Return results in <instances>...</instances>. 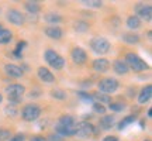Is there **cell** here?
Wrapping results in <instances>:
<instances>
[{
  "label": "cell",
  "mask_w": 152,
  "mask_h": 141,
  "mask_svg": "<svg viewBox=\"0 0 152 141\" xmlns=\"http://www.w3.org/2000/svg\"><path fill=\"white\" fill-rule=\"evenodd\" d=\"M64 65H65V59H64L61 55H58V57H56V59L51 64V66H52L54 69H62V68H64Z\"/></svg>",
  "instance_id": "obj_27"
},
{
  "label": "cell",
  "mask_w": 152,
  "mask_h": 141,
  "mask_svg": "<svg viewBox=\"0 0 152 141\" xmlns=\"http://www.w3.org/2000/svg\"><path fill=\"white\" fill-rule=\"evenodd\" d=\"M93 109H94V112H97V113H102V114L106 113V107L100 103H94L93 104Z\"/></svg>",
  "instance_id": "obj_33"
},
{
  "label": "cell",
  "mask_w": 152,
  "mask_h": 141,
  "mask_svg": "<svg viewBox=\"0 0 152 141\" xmlns=\"http://www.w3.org/2000/svg\"><path fill=\"white\" fill-rule=\"evenodd\" d=\"M125 64L127 66L130 68V69L135 70V72H144V70L148 69V65L145 61H142L138 55L132 54V52H128V54L125 55Z\"/></svg>",
  "instance_id": "obj_1"
},
{
  "label": "cell",
  "mask_w": 152,
  "mask_h": 141,
  "mask_svg": "<svg viewBox=\"0 0 152 141\" xmlns=\"http://www.w3.org/2000/svg\"><path fill=\"white\" fill-rule=\"evenodd\" d=\"M26 10L31 14H38L41 11V4L38 1H27L26 3Z\"/></svg>",
  "instance_id": "obj_19"
},
{
  "label": "cell",
  "mask_w": 152,
  "mask_h": 141,
  "mask_svg": "<svg viewBox=\"0 0 152 141\" xmlns=\"http://www.w3.org/2000/svg\"><path fill=\"white\" fill-rule=\"evenodd\" d=\"M45 21L49 23V24H58V23L62 21V17L59 14H56V13H47L45 14Z\"/></svg>",
  "instance_id": "obj_20"
},
{
  "label": "cell",
  "mask_w": 152,
  "mask_h": 141,
  "mask_svg": "<svg viewBox=\"0 0 152 141\" xmlns=\"http://www.w3.org/2000/svg\"><path fill=\"white\" fill-rule=\"evenodd\" d=\"M10 131L9 130H4V129H1L0 130V141H6V140H10Z\"/></svg>",
  "instance_id": "obj_32"
},
{
  "label": "cell",
  "mask_w": 152,
  "mask_h": 141,
  "mask_svg": "<svg viewBox=\"0 0 152 141\" xmlns=\"http://www.w3.org/2000/svg\"><path fill=\"white\" fill-rule=\"evenodd\" d=\"M73 28H75L76 31H87L89 30V24L85 21H76L75 24H73Z\"/></svg>",
  "instance_id": "obj_29"
},
{
  "label": "cell",
  "mask_w": 152,
  "mask_h": 141,
  "mask_svg": "<svg viewBox=\"0 0 152 141\" xmlns=\"http://www.w3.org/2000/svg\"><path fill=\"white\" fill-rule=\"evenodd\" d=\"M77 96L82 99H85V100H87V102H92V95H89V93H85V92H77Z\"/></svg>",
  "instance_id": "obj_34"
},
{
  "label": "cell",
  "mask_w": 152,
  "mask_h": 141,
  "mask_svg": "<svg viewBox=\"0 0 152 141\" xmlns=\"http://www.w3.org/2000/svg\"><path fill=\"white\" fill-rule=\"evenodd\" d=\"M51 96L55 99H59V100H64L66 98V93L62 89H54V90H51Z\"/></svg>",
  "instance_id": "obj_28"
},
{
  "label": "cell",
  "mask_w": 152,
  "mask_h": 141,
  "mask_svg": "<svg viewBox=\"0 0 152 141\" xmlns=\"http://www.w3.org/2000/svg\"><path fill=\"white\" fill-rule=\"evenodd\" d=\"M9 141H24V136H23V134H17V136H14V137H10Z\"/></svg>",
  "instance_id": "obj_37"
},
{
  "label": "cell",
  "mask_w": 152,
  "mask_h": 141,
  "mask_svg": "<svg viewBox=\"0 0 152 141\" xmlns=\"http://www.w3.org/2000/svg\"><path fill=\"white\" fill-rule=\"evenodd\" d=\"M71 58H72V61H73L75 64L80 65V64H85V62H86L87 54H86V51H85V49H82L80 47H76V48L72 49Z\"/></svg>",
  "instance_id": "obj_8"
},
{
  "label": "cell",
  "mask_w": 152,
  "mask_h": 141,
  "mask_svg": "<svg viewBox=\"0 0 152 141\" xmlns=\"http://www.w3.org/2000/svg\"><path fill=\"white\" fill-rule=\"evenodd\" d=\"M147 141H149V140H147Z\"/></svg>",
  "instance_id": "obj_44"
},
{
  "label": "cell",
  "mask_w": 152,
  "mask_h": 141,
  "mask_svg": "<svg viewBox=\"0 0 152 141\" xmlns=\"http://www.w3.org/2000/svg\"><path fill=\"white\" fill-rule=\"evenodd\" d=\"M59 124L61 126H75V119L72 116L65 114V116H62L59 119Z\"/></svg>",
  "instance_id": "obj_26"
},
{
  "label": "cell",
  "mask_w": 152,
  "mask_h": 141,
  "mask_svg": "<svg viewBox=\"0 0 152 141\" xmlns=\"http://www.w3.org/2000/svg\"><path fill=\"white\" fill-rule=\"evenodd\" d=\"M83 4L89 6V7H102V1H99V0H83Z\"/></svg>",
  "instance_id": "obj_31"
},
{
  "label": "cell",
  "mask_w": 152,
  "mask_h": 141,
  "mask_svg": "<svg viewBox=\"0 0 152 141\" xmlns=\"http://www.w3.org/2000/svg\"><path fill=\"white\" fill-rule=\"evenodd\" d=\"M93 69L97 72H106L110 69V62L104 58H99V59L93 61Z\"/></svg>",
  "instance_id": "obj_13"
},
{
  "label": "cell",
  "mask_w": 152,
  "mask_h": 141,
  "mask_svg": "<svg viewBox=\"0 0 152 141\" xmlns=\"http://www.w3.org/2000/svg\"><path fill=\"white\" fill-rule=\"evenodd\" d=\"M113 123H114V116H111V114H104L103 117L100 119V129L109 130V129H111Z\"/></svg>",
  "instance_id": "obj_17"
},
{
  "label": "cell",
  "mask_w": 152,
  "mask_h": 141,
  "mask_svg": "<svg viewBox=\"0 0 152 141\" xmlns=\"http://www.w3.org/2000/svg\"><path fill=\"white\" fill-rule=\"evenodd\" d=\"M4 70L7 75L13 76V78H20V76H23V72H24V70L21 69V66H17V65H14V64H7V65L4 66Z\"/></svg>",
  "instance_id": "obj_10"
},
{
  "label": "cell",
  "mask_w": 152,
  "mask_h": 141,
  "mask_svg": "<svg viewBox=\"0 0 152 141\" xmlns=\"http://www.w3.org/2000/svg\"><path fill=\"white\" fill-rule=\"evenodd\" d=\"M7 20H9L11 24H14V26H23V24H24V16H23V13L16 10V9L9 10V13H7Z\"/></svg>",
  "instance_id": "obj_9"
},
{
  "label": "cell",
  "mask_w": 152,
  "mask_h": 141,
  "mask_svg": "<svg viewBox=\"0 0 152 141\" xmlns=\"http://www.w3.org/2000/svg\"><path fill=\"white\" fill-rule=\"evenodd\" d=\"M113 69L117 72V73H120V75H125L128 70H130V68L127 66V64H125L123 59H115L113 62Z\"/></svg>",
  "instance_id": "obj_15"
},
{
  "label": "cell",
  "mask_w": 152,
  "mask_h": 141,
  "mask_svg": "<svg viewBox=\"0 0 152 141\" xmlns=\"http://www.w3.org/2000/svg\"><path fill=\"white\" fill-rule=\"evenodd\" d=\"M92 99L93 100H96V103H111V98H110L109 95H104V93H100V92H96L92 95Z\"/></svg>",
  "instance_id": "obj_18"
},
{
  "label": "cell",
  "mask_w": 152,
  "mask_h": 141,
  "mask_svg": "<svg viewBox=\"0 0 152 141\" xmlns=\"http://www.w3.org/2000/svg\"><path fill=\"white\" fill-rule=\"evenodd\" d=\"M30 141H47V140H45L44 137H41V136H34Z\"/></svg>",
  "instance_id": "obj_39"
},
{
  "label": "cell",
  "mask_w": 152,
  "mask_h": 141,
  "mask_svg": "<svg viewBox=\"0 0 152 141\" xmlns=\"http://www.w3.org/2000/svg\"><path fill=\"white\" fill-rule=\"evenodd\" d=\"M137 119V114H130V116H127L125 119H123L121 121H120L118 124V130H123L124 127H127L128 124H131V123H134Z\"/></svg>",
  "instance_id": "obj_24"
},
{
  "label": "cell",
  "mask_w": 152,
  "mask_h": 141,
  "mask_svg": "<svg viewBox=\"0 0 152 141\" xmlns=\"http://www.w3.org/2000/svg\"><path fill=\"white\" fill-rule=\"evenodd\" d=\"M110 43L103 37H94L90 41V48L93 52H96L97 55H104L110 51Z\"/></svg>",
  "instance_id": "obj_3"
},
{
  "label": "cell",
  "mask_w": 152,
  "mask_h": 141,
  "mask_svg": "<svg viewBox=\"0 0 152 141\" xmlns=\"http://www.w3.org/2000/svg\"><path fill=\"white\" fill-rule=\"evenodd\" d=\"M152 96V86L151 85H147V86L144 87L141 90V93H140V98H138V103L140 104H144L147 103L148 100L151 99Z\"/></svg>",
  "instance_id": "obj_14"
},
{
  "label": "cell",
  "mask_w": 152,
  "mask_h": 141,
  "mask_svg": "<svg viewBox=\"0 0 152 141\" xmlns=\"http://www.w3.org/2000/svg\"><path fill=\"white\" fill-rule=\"evenodd\" d=\"M1 102H3V96L0 95V103H1Z\"/></svg>",
  "instance_id": "obj_42"
},
{
  "label": "cell",
  "mask_w": 152,
  "mask_h": 141,
  "mask_svg": "<svg viewBox=\"0 0 152 141\" xmlns=\"http://www.w3.org/2000/svg\"><path fill=\"white\" fill-rule=\"evenodd\" d=\"M39 114H41V109L38 107L37 104H27L21 110V117L26 121H34V120H37L39 117Z\"/></svg>",
  "instance_id": "obj_5"
},
{
  "label": "cell",
  "mask_w": 152,
  "mask_h": 141,
  "mask_svg": "<svg viewBox=\"0 0 152 141\" xmlns=\"http://www.w3.org/2000/svg\"><path fill=\"white\" fill-rule=\"evenodd\" d=\"M56 57H58V54L55 52L54 49H47V51H45V55H44L45 61L48 62L49 65H51V64H52V62L56 59Z\"/></svg>",
  "instance_id": "obj_25"
},
{
  "label": "cell",
  "mask_w": 152,
  "mask_h": 141,
  "mask_svg": "<svg viewBox=\"0 0 152 141\" xmlns=\"http://www.w3.org/2000/svg\"><path fill=\"white\" fill-rule=\"evenodd\" d=\"M11 38H13V34H11L10 30H6V28H1V30H0V44L10 43Z\"/></svg>",
  "instance_id": "obj_22"
},
{
  "label": "cell",
  "mask_w": 152,
  "mask_h": 141,
  "mask_svg": "<svg viewBox=\"0 0 152 141\" xmlns=\"http://www.w3.org/2000/svg\"><path fill=\"white\" fill-rule=\"evenodd\" d=\"M135 11L138 13V18L141 20V18H144V20H147V21H149L152 18V7L149 4H137L135 6Z\"/></svg>",
  "instance_id": "obj_7"
},
{
  "label": "cell",
  "mask_w": 152,
  "mask_h": 141,
  "mask_svg": "<svg viewBox=\"0 0 152 141\" xmlns=\"http://www.w3.org/2000/svg\"><path fill=\"white\" fill-rule=\"evenodd\" d=\"M103 141H118V138L115 136H107V137H104Z\"/></svg>",
  "instance_id": "obj_38"
},
{
  "label": "cell",
  "mask_w": 152,
  "mask_h": 141,
  "mask_svg": "<svg viewBox=\"0 0 152 141\" xmlns=\"http://www.w3.org/2000/svg\"><path fill=\"white\" fill-rule=\"evenodd\" d=\"M99 89H100V93H104V95H109L110 96V93H114L118 89V81L114 79V78L102 79L99 82Z\"/></svg>",
  "instance_id": "obj_4"
},
{
  "label": "cell",
  "mask_w": 152,
  "mask_h": 141,
  "mask_svg": "<svg viewBox=\"0 0 152 141\" xmlns=\"http://www.w3.org/2000/svg\"><path fill=\"white\" fill-rule=\"evenodd\" d=\"M123 40L128 44H137L140 41V35L135 33H124L123 34Z\"/></svg>",
  "instance_id": "obj_23"
},
{
  "label": "cell",
  "mask_w": 152,
  "mask_h": 141,
  "mask_svg": "<svg viewBox=\"0 0 152 141\" xmlns=\"http://www.w3.org/2000/svg\"><path fill=\"white\" fill-rule=\"evenodd\" d=\"M1 28H3V27H1V24H0V30H1Z\"/></svg>",
  "instance_id": "obj_43"
},
{
  "label": "cell",
  "mask_w": 152,
  "mask_h": 141,
  "mask_svg": "<svg viewBox=\"0 0 152 141\" xmlns=\"http://www.w3.org/2000/svg\"><path fill=\"white\" fill-rule=\"evenodd\" d=\"M56 134L61 137H68V136H75V126H56Z\"/></svg>",
  "instance_id": "obj_12"
},
{
  "label": "cell",
  "mask_w": 152,
  "mask_h": 141,
  "mask_svg": "<svg viewBox=\"0 0 152 141\" xmlns=\"http://www.w3.org/2000/svg\"><path fill=\"white\" fill-rule=\"evenodd\" d=\"M13 54H14V57H16L17 59H21V52H17V51H14Z\"/></svg>",
  "instance_id": "obj_40"
},
{
  "label": "cell",
  "mask_w": 152,
  "mask_h": 141,
  "mask_svg": "<svg viewBox=\"0 0 152 141\" xmlns=\"http://www.w3.org/2000/svg\"><path fill=\"white\" fill-rule=\"evenodd\" d=\"M38 76H39L41 81L47 82V83H52L55 81V76L52 75V72L49 69H47V68H44V66L38 68Z\"/></svg>",
  "instance_id": "obj_11"
},
{
  "label": "cell",
  "mask_w": 152,
  "mask_h": 141,
  "mask_svg": "<svg viewBox=\"0 0 152 141\" xmlns=\"http://www.w3.org/2000/svg\"><path fill=\"white\" fill-rule=\"evenodd\" d=\"M45 34L48 35L49 38H54V40H59L62 37V30L56 26H49V27L45 28Z\"/></svg>",
  "instance_id": "obj_16"
},
{
  "label": "cell",
  "mask_w": 152,
  "mask_h": 141,
  "mask_svg": "<svg viewBox=\"0 0 152 141\" xmlns=\"http://www.w3.org/2000/svg\"><path fill=\"white\" fill-rule=\"evenodd\" d=\"M109 109L111 110V112H121V110H124L125 109V106L123 103H111L109 104Z\"/></svg>",
  "instance_id": "obj_30"
},
{
  "label": "cell",
  "mask_w": 152,
  "mask_h": 141,
  "mask_svg": "<svg viewBox=\"0 0 152 141\" xmlns=\"http://www.w3.org/2000/svg\"><path fill=\"white\" fill-rule=\"evenodd\" d=\"M26 45H27V41H18V43H17L16 51H17V52H21L23 49L26 48Z\"/></svg>",
  "instance_id": "obj_35"
},
{
  "label": "cell",
  "mask_w": 152,
  "mask_h": 141,
  "mask_svg": "<svg viewBox=\"0 0 152 141\" xmlns=\"http://www.w3.org/2000/svg\"><path fill=\"white\" fill-rule=\"evenodd\" d=\"M6 92H7V96H9V102L11 104H17L21 102V98L26 89L23 85H18V83H11L10 86L6 87Z\"/></svg>",
  "instance_id": "obj_2"
},
{
  "label": "cell",
  "mask_w": 152,
  "mask_h": 141,
  "mask_svg": "<svg viewBox=\"0 0 152 141\" xmlns=\"http://www.w3.org/2000/svg\"><path fill=\"white\" fill-rule=\"evenodd\" d=\"M92 134H94V127L87 121H82L77 126H75V136H79L82 138H87Z\"/></svg>",
  "instance_id": "obj_6"
},
{
  "label": "cell",
  "mask_w": 152,
  "mask_h": 141,
  "mask_svg": "<svg viewBox=\"0 0 152 141\" xmlns=\"http://www.w3.org/2000/svg\"><path fill=\"white\" fill-rule=\"evenodd\" d=\"M64 140V137H61L59 134H52V136H49V141H62Z\"/></svg>",
  "instance_id": "obj_36"
},
{
  "label": "cell",
  "mask_w": 152,
  "mask_h": 141,
  "mask_svg": "<svg viewBox=\"0 0 152 141\" xmlns=\"http://www.w3.org/2000/svg\"><path fill=\"white\" fill-rule=\"evenodd\" d=\"M127 26H128L131 30H137V28L141 27V20L137 16H130L127 18Z\"/></svg>",
  "instance_id": "obj_21"
},
{
  "label": "cell",
  "mask_w": 152,
  "mask_h": 141,
  "mask_svg": "<svg viewBox=\"0 0 152 141\" xmlns=\"http://www.w3.org/2000/svg\"><path fill=\"white\" fill-rule=\"evenodd\" d=\"M147 116H148V117H151V116H152V110H151V109H148V112H147Z\"/></svg>",
  "instance_id": "obj_41"
}]
</instances>
